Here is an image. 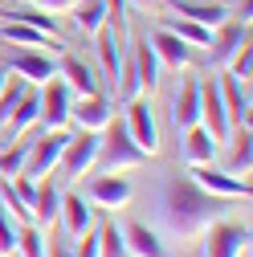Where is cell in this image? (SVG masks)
I'll list each match as a JSON object with an SVG mask.
<instances>
[{
  "label": "cell",
  "mask_w": 253,
  "mask_h": 257,
  "mask_svg": "<svg viewBox=\"0 0 253 257\" xmlns=\"http://www.w3.org/2000/svg\"><path fill=\"white\" fill-rule=\"evenodd\" d=\"M229 204H233L229 196L204 192L184 168L180 172L172 168L164 176H155V188H151V212L172 237H196L200 229H208L212 220L225 216Z\"/></svg>",
  "instance_id": "1"
},
{
  "label": "cell",
  "mask_w": 253,
  "mask_h": 257,
  "mask_svg": "<svg viewBox=\"0 0 253 257\" xmlns=\"http://www.w3.org/2000/svg\"><path fill=\"white\" fill-rule=\"evenodd\" d=\"M102 131H106V139L98 143V159H94L102 172H126V168H139L143 159H147V155L139 151V143L131 139V131H126V122L110 118Z\"/></svg>",
  "instance_id": "2"
},
{
  "label": "cell",
  "mask_w": 253,
  "mask_h": 257,
  "mask_svg": "<svg viewBox=\"0 0 253 257\" xmlns=\"http://www.w3.org/2000/svg\"><path fill=\"white\" fill-rule=\"evenodd\" d=\"M66 143H70V131H66V126H57V131H45L41 139H33V151H29L25 168H21L17 176L45 180L49 172H57V159H61V151H66Z\"/></svg>",
  "instance_id": "3"
},
{
  "label": "cell",
  "mask_w": 253,
  "mask_h": 257,
  "mask_svg": "<svg viewBox=\"0 0 253 257\" xmlns=\"http://www.w3.org/2000/svg\"><path fill=\"white\" fill-rule=\"evenodd\" d=\"M245 249H249V229L220 216V220L208 224L204 245H200V257H241Z\"/></svg>",
  "instance_id": "4"
},
{
  "label": "cell",
  "mask_w": 253,
  "mask_h": 257,
  "mask_svg": "<svg viewBox=\"0 0 253 257\" xmlns=\"http://www.w3.org/2000/svg\"><path fill=\"white\" fill-rule=\"evenodd\" d=\"M5 70H13L17 78H25L29 86H33V82L45 86V82L57 74V57L45 53V49H25V45H21V49H9V53H5Z\"/></svg>",
  "instance_id": "5"
},
{
  "label": "cell",
  "mask_w": 253,
  "mask_h": 257,
  "mask_svg": "<svg viewBox=\"0 0 253 257\" xmlns=\"http://www.w3.org/2000/svg\"><path fill=\"white\" fill-rule=\"evenodd\" d=\"M98 131H82V135H70V143H66V151H61V159H57V172H61V180H78L82 172H90L94 168V159H98Z\"/></svg>",
  "instance_id": "6"
},
{
  "label": "cell",
  "mask_w": 253,
  "mask_h": 257,
  "mask_svg": "<svg viewBox=\"0 0 253 257\" xmlns=\"http://www.w3.org/2000/svg\"><path fill=\"white\" fill-rule=\"evenodd\" d=\"M122 122H126V131H131V139L139 143L143 155H155V151H160V126H155V110H151V102L143 98V94L126 102V118H122Z\"/></svg>",
  "instance_id": "7"
},
{
  "label": "cell",
  "mask_w": 253,
  "mask_h": 257,
  "mask_svg": "<svg viewBox=\"0 0 253 257\" xmlns=\"http://www.w3.org/2000/svg\"><path fill=\"white\" fill-rule=\"evenodd\" d=\"M200 122L208 126V135L216 143H225L233 135V122H229V110H225V98H220L216 78H200Z\"/></svg>",
  "instance_id": "8"
},
{
  "label": "cell",
  "mask_w": 253,
  "mask_h": 257,
  "mask_svg": "<svg viewBox=\"0 0 253 257\" xmlns=\"http://www.w3.org/2000/svg\"><path fill=\"white\" fill-rule=\"evenodd\" d=\"M188 176H192L204 192H212V196L249 200V180H245V176H229V172H220V168H212V164H196V168H188Z\"/></svg>",
  "instance_id": "9"
},
{
  "label": "cell",
  "mask_w": 253,
  "mask_h": 257,
  "mask_svg": "<svg viewBox=\"0 0 253 257\" xmlns=\"http://www.w3.org/2000/svg\"><path fill=\"white\" fill-rule=\"evenodd\" d=\"M196 122H200V78L196 74H184L176 98H172V126L184 135L188 126H196Z\"/></svg>",
  "instance_id": "10"
},
{
  "label": "cell",
  "mask_w": 253,
  "mask_h": 257,
  "mask_svg": "<svg viewBox=\"0 0 253 257\" xmlns=\"http://www.w3.org/2000/svg\"><path fill=\"white\" fill-rule=\"evenodd\" d=\"M70 86L66 82H61L57 74L45 82V90H41V126H45V131H57V126H66L70 122Z\"/></svg>",
  "instance_id": "11"
},
{
  "label": "cell",
  "mask_w": 253,
  "mask_h": 257,
  "mask_svg": "<svg viewBox=\"0 0 253 257\" xmlns=\"http://www.w3.org/2000/svg\"><path fill=\"white\" fill-rule=\"evenodd\" d=\"M70 118H78V126L82 131H102V126L114 118V102L106 98V94H82V102L78 106H70Z\"/></svg>",
  "instance_id": "12"
},
{
  "label": "cell",
  "mask_w": 253,
  "mask_h": 257,
  "mask_svg": "<svg viewBox=\"0 0 253 257\" xmlns=\"http://www.w3.org/2000/svg\"><path fill=\"white\" fill-rule=\"evenodd\" d=\"M151 49H155V57H160V66H168V70H188V61H192V45L180 41L164 25L151 33Z\"/></svg>",
  "instance_id": "13"
},
{
  "label": "cell",
  "mask_w": 253,
  "mask_h": 257,
  "mask_svg": "<svg viewBox=\"0 0 253 257\" xmlns=\"http://www.w3.org/2000/svg\"><path fill=\"white\" fill-rule=\"evenodd\" d=\"M216 86H220V98H225L229 122L233 126H249V82H241L233 74H220Z\"/></svg>",
  "instance_id": "14"
},
{
  "label": "cell",
  "mask_w": 253,
  "mask_h": 257,
  "mask_svg": "<svg viewBox=\"0 0 253 257\" xmlns=\"http://www.w3.org/2000/svg\"><path fill=\"white\" fill-rule=\"evenodd\" d=\"M86 192H90V200H98L102 208H122L126 200H131V184H126L118 172H102V176H94Z\"/></svg>",
  "instance_id": "15"
},
{
  "label": "cell",
  "mask_w": 253,
  "mask_h": 257,
  "mask_svg": "<svg viewBox=\"0 0 253 257\" xmlns=\"http://www.w3.org/2000/svg\"><path fill=\"white\" fill-rule=\"evenodd\" d=\"M57 224L70 241H78L86 229H90V204L82 200V192H66L61 196V208H57Z\"/></svg>",
  "instance_id": "16"
},
{
  "label": "cell",
  "mask_w": 253,
  "mask_h": 257,
  "mask_svg": "<svg viewBox=\"0 0 253 257\" xmlns=\"http://www.w3.org/2000/svg\"><path fill=\"white\" fill-rule=\"evenodd\" d=\"M57 78L70 86V94H94V90H98L94 70L86 66L82 57H74V53H61V57H57Z\"/></svg>",
  "instance_id": "17"
},
{
  "label": "cell",
  "mask_w": 253,
  "mask_h": 257,
  "mask_svg": "<svg viewBox=\"0 0 253 257\" xmlns=\"http://www.w3.org/2000/svg\"><path fill=\"white\" fill-rule=\"evenodd\" d=\"M249 41V25H241V21H225V25H220V33L212 37V66H229V57L241 49Z\"/></svg>",
  "instance_id": "18"
},
{
  "label": "cell",
  "mask_w": 253,
  "mask_h": 257,
  "mask_svg": "<svg viewBox=\"0 0 253 257\" xmlns=\"http://www.w3.org/2000/svg\"><path fill=\"white\" fill-rule=\"evenodd\" d=\"M122 241H126V249H131L135 257H168L160 233H155L151 224H143V220H131V224H126V229H122Z\"/></svg>",
  "instance_id": "19"
},
{
  "label": "cell",
  "mask_w": 253,
  "mask_h": 257,
  "mask_svg": "<svg viewBox=\"0 0 253 257\" xmlns=\"http://www.w3.org/2000/svg\"><path fill=\"white\" fill-rule=\"evenodd\" d=\"M216 139L208 135V126H188L184 131V159H188V168H196V164H212V155H216Z\"/></svg>",
  "instance_id": "20"
},
{
  "label": "cell",
  "mask_w": 253,
  "mask_h": 257,
  "mask_svg": "<svg viewBox=\"0 0 253 257\" xmlns=\"http://www.w3.org/2000/svg\"><path fill=\"white\" fill-rule=\"evenodd\" d=\"M94 53H98L102 74L114 82V78H118V66H122V53H118V33H114L110 25H102L98 33H94Z\"/></svg>",
  "instance_id": "21"
},
{
  "label": "cell",
  "mask_w": 253,
  "mask_h": 257,
  "mask_svg": "<svg viewBox=\"0 0 253 257\" xmlns=\"http://www.w3.org/2000/svg\"><path fill=\"white\" fill-rule=\"evenodd\" d=\"M37 118H41V94H37V90H25V94H21V102H17L13 114H9V135H13V139L25 135Z\"/></svg>",
  "instance_id": "22"
},
{
  "label": "cell",
  "mask_w": 253,
  "mask_h": 257,
  "mask_svg": "<svg viewBox=\"0 0 253 257\" xmlns=\"http://www.w3.org/2000/svg\"><path fill=\"white\" fill-rule=\"evenodd\" d=\"M172 9H176L180 17H188V21L204 25V29H220V25L229 21V9H225V5H192V0H172Z\"/></svg>",
  "instance_id": "23"
},
{
  "label": "cell",
  "mask_w": 253,
  "mask_h": 257,
  "mask_svg": "<svg viewBox=\"0 0 253 257\" xmlns=\"http://www.w3.org/2000/svg\"><path fill=\"white\" fill-rule=\"evenodd\" d=\"M0 41L5 45H25V49H45L49 45L41 29H29L21 21H0ZM49 49H57V45H49Z\"/></svg>",
  "instance_id": "24"
},
{
  "label": "cell",
  "mask_w": 253,
  "mask_h": 257,
  "mask_svg": "<svg viewBox=\"0 0 253 257\" xmlns=\"http://www.w3.org/2000/svg\"><path fill=\"white\" fill-rule=\"evenodd\" d=\"M225 143H233L225 172L229 176H249V164H253V135H249V126H237V135L225 139Z\"/></svg>",
  "instance_id": "25"
},
{
  "label": "cell",
  "mask_w": 253,
  "mask_h": 257,
  "mask_svg": "<svg viewBox=\"0 0 253 257\" xmlns=\"http://www.w3.org/2000/svg\"><path fill=\"white\" fill-rule=\"evenodd\" d=\"M57 208H61V192L49 184V180H37V196H33V224H53L57 220Z\"/></svg>",
  "instance_id": "26"
},
{
  "label": "cell",
  "mask_w": 253,
  "mask_h": 257,
  "mask_svg": "<svg viewBox=\"0 0 253 257\" xmlns=\"http://www.w3.org/2000/svg\"><path fill=\"white\" fill-rule=\"evenodd\" d=\"M74 25L86 37H94L106 25V0H74Z\"/></svg>",
  "instance_id": "27"
},
{
  "label": "cell",
  "mask_w": 253,
  "mask_h": 257,
  "mask_svg": "<svg viewBox=\"0 0 253 257\" xmlns=\"http://www.w3.org/2000/svg\"><path fill=\"white\" fill-rule=\"evenodd\" d=\"M135 70H139V82H143V90H155L160 86V57H155V49H151V41L143 37V41H135Z\"/></svg>",
  "instance_id": "28"
},
{
  "label": "cell",
  "mask_w": 253,
  "mask_h": 257,
  "mask_svg": "<svg viewBox=\"0 0 253 257\" xmlns=\"http://www.w3.org/2000/svg\"><path fill=\"white\" fill-rule=\"evenodd\" d=\"M0 21H21V25H29V29H41V33H57L53 13L33 9V5H21V9H0Z\"/></svg>",
  "instance_id": "29"
},
{
  "label": "cell",
  "mask_w": 253,
  "mask_h": 257,
  "mask_svg": "<svg viewBox=\"0 0 253 257\" xmlns=\"http://www.w3.org/2000/svg\"><path fill=\"white\" fill-rule=\"evenodd\" d=\"M164 29H172V33H176L180 41H188V45H200V49L212 45V29L188 21V17H164Z\"/></svg>",
  "instance_id": "30"
},
{
  "label": "cell",
  "mask_w": 253,
  "mask_h": 257,
  "mask_svg": "<svg viewBox=\"0 0 253 257\" xmlns=\"http://www.w3.org/2000/svg\"><path fill=\"white\" fill-rule=\"evenodd\" d=\"M17 249H21V257H45V229L25 220L17 229Z\"/></svg>",
  "instance_id": "31"
},
{
  "label": "cell",
  "mask_w": 253,
  "mask_h": 257,
  "mask_svg": "<svg viewBox=\"0 0 253 257\" xmlns=\"http://www.w3.org/2000/svg\"><path fill=\"white\" fill-rule=\"evenodd\" d=\"M98 257H126V241H122V229L114 220L98 224Z\"/></svg>",
  "instance_id": "32"
},
{
  "label": "cell",
  "mask_w": 253,
  "mask_h": 257,
  "mask_svg": "<svg viewBox=\"0 0 253 257\" xmlns=\"http://www.w3.org/2000/svg\"><path fill=\"white\" fill-rule=\"evenodd\" d=\"M29 151H33V139H29V143H17V139H13L5 151H0V176H17V172L25 168Z\"/></svg>",
  "instance_id": "33"
},
{
  "label": "cell",
  "mask_w": 253,
  "mask_h": 257,
  "mask_svg": "<svg viewBox=\"0 0 253 257\" xmlns=\"http://www.w3.org/2000/svg\"><path fill=\"white\" fill-rule=\"evenodd\" d=\"M25 90H29L25 78H9V82H5V90H0V122H9V114H13V106L21 102Z\"/></svg>",
  "instance_id": "34"
},
{
  "label": "cell",
  "mask_w": 253,
  "mask_h": 257,
  "mask_svg": "<svg viewBox=\"0 0 253 257\" xmlns=\"http://www.w3.org/2000/svg\"><path fill=\"white\" fill-rule=\"evenodd\" d=\"M13 253H17V220L0 204V257H13Z\"/></svg>",
  "instance_id": "35"
},
{
  "label": "cell",
  "mask_w": 253,
  "mask_h": 257,
  "mask_svg": "<svg viewBox=\"0 0 253 257\" xmlns=\"http://www.w3.org/2000/svg\"><path fill=\"white\" fill-rule=\"evenodd\" d=\"M249 70H253V49H249V41L229 57V74L233 78H241V82H249Z\"/></svg>",
  "instance_id": "36"
},
{
  "label": "cell",
  "mask_w": 253,
  "mask_h": 257,
  "mask_svg": "<svg viewBox=\"0 0 253 257\" xmlns=\"http://www.w3.org/2000/svg\"><path fill=\"white\" fill-rule=\"evenodd\" d=\"M106 25L122 37V29H126V0H106Z\"/></svg>",
  "instance_id": "37"
},
{
  "label": "cell",
  "mask_w": 253,
  "mask_h": 257,
  "mask_svg": "<svg viewBox=\"0 0 253 257\" xmlns=\"http://www.w3.org/2000/svg\"><path fill=\"white\" fill-rule=\"evenodd\" d=\"M78 241H82V245L70 249V257H98V233H82Z\"/></svg>",
  "instance_id": "38"
},
{
  "label": "cell",
  "mask_w": 253,
  "mask_h": 257,
  "mask_svg": "<svg viewBox=\"0 0 253 257\" xmlns=\"http://www.w3.org/2000/svg\"><path fill=\"white\" fill-rule=\"evenodd\" d=\"M25 5L45 9V13H66V9H74V0H25Z\"/></svg>",
  "instance_id": "39"
},
{
  "label": "cell",
  "mask_w": 253,
  "mask_h": 257,
  "mask_svg": "<svg viewBox=\"0 0 253 257\" xmlns=\"http://www.w3.org/2000/svg\"><path fill=\"white\" fill-rule=\"evenodd\" d=\"M249 17H253V0H241V21L249 25Z\"/></svg>",
  "instance_id": "40"
},
{
  "label": "cell",
  "mask_w": 253,
  "mask_h": 257,
  "mask_svg": "<svg viewBox=\"0 0 253 257\" xmlns=\"http://www.w3.org/2000/svg\"><path fill=\"white\" fill-rule=\"evenodd\" d=\"M5 82H9V74H5V66H0V90H5Z\"/></svg>",
  "instance_id": "41"
},
{
  "label": "cell",
  "mask_w": 253,
  "mask_h": 257,
  "mask_svg": "<svg viewBox=\"0 0 253 257\" xmlns=\"http://www.w3.org/2000/svg\"><path fill=\"white\" fill-rule=\"evenodd\" d=\"M135 5H151V0H135Z\"/></svg>",
  "instance_id": "42"
}]
</instances>
